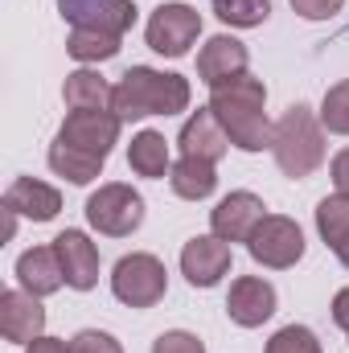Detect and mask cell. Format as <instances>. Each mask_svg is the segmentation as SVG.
I'll return each mask as SVG.
<instances>
[{
	"mask_svg": "<svg viewBox=\"0 0 349 353\" xmlns=\"http://www.w3.org/2000/svg\"><path fill=\"white\" fill-rule=\"evenodd\" d=\"M111 94H115V87H107V79L94 70L66 74V87H62V99L70 111H111Z\"/></svg>",
	"mask_w": 349,
	"mask_h": 353,
	"instance_id": "44dd1931",
	"label": "cell"
},
{
	"mask_svg": "<svg viewBox=\"0 0 349 353\" xmlns=\"http://www.w3.org/2000/svg\"><path fill=\"white\" fill-rule=\"evenodd\" d=\"M226 316L243 329H259L263 321L275 316V288L263 275H239L226 296Z\"/></svg>",
	"mask_w": 349,
	"mask_h": 353,
	"instance_id": "7c38bea8",
	"label": "cell"
},
{
	"mask_svg": "<svg viewBox=\"0 0 349 353\" xmlns=\"http://www.w3.org/2000/svg\"><path fill=\"white\" fill-rule=\"evenodd\" d=\"M226 271H230V243H222L218 234H197V239L185 243V251H181V275L193 288H214Z\"/></svg>",
	"mask_w": 349,
	"mask_h": 353,
	"instance_id": "8fae6325",
	"label": "cell"
},
{
	"mask_svg": "<svg viewBox=\"0 0 349 353\" xmlns=\"http://www.w3.org/2000/svg\"><path fill=\"white\" fill-rule=\"evenodd\" d=\"M271 152H275L279 173L292 176V181L312 176L325 165V128H321V119L312 115L308 103H292L279 115L275 136H271Z\"/></svg>",
	"mask_w": 349,
	"mask_h": 353,
	"instance_id": "3957f363",
	"label": "cell"
},
{
	"mask_svg": "<svg viewBox=\"0 0 349 353\" xmlns=\"http://www.w3.org/2000/svg\"><path fill=\"white\" fill-rule=\"evenodd\" d=\"M214 17L230 29H255L271 17V0H214Z\"/></svg>",
	"mask_w": 349,
	"mask_h": 353,
	"instance_id": "d4e9b609",
	"label": "cell"
},
{
	"mask_svg": "<svg viewBox=\"0 0 349 353\" xmlns=\"http://www.w3.org/2000/svg\"><path fill=\"white\" fill-rule=\"evenodd\" d=\"M4 210L21 214V218H33V222H50L58 218L62 210V193L46 181H33V176H17L8 189H4Z\"/></svg>",
	"mask_w": 349,
	"mask_h": 353,
	"instance_id": "e0dca14e",
	"label": "cell"
},
{
	"mask_svg": "<svg viewBox=\"0 0 349 353\" xmlns=\"http://www.w3.org/2000/svg\"><path fill=\"white\" fill-rule=\"evenodd\" d=\"M25 353H70L66 341H58V337H37V341H29Z\"/></svg>",
	"mask_w": 349,
	"mask_h": 353,
	"instance_id": "1f68e13d",
	"label": "cell"
},
{
	"mask_svg": "<svg viewBox=\"0 0 349 353\" xmlns=\"http://www.w3.org/2000/svg\"><path fill=\"white\" fill-rule=\"evenodd\" d=\"M177 144H181V157H197V161L218 165V161L226 157V148H230V136H226V128L218 123V115H214L210 107H201V111H193V115L185 119Z\"/></svg>",
	"mask_w": 349,
	"mask_h": 353,
	"instance_id": "9a60e30c",
	"label": "cell"
},
{
	"mask_svg": "<svg viewBox=\"0 0 349 353\" xmlns=\"http://www.w3.org/2000/svg\"><path fill=\"white\" fill-rule=\"evenodd\" d=\"M87 222L107 239H128L144 222V197L132 185H123V181L99 185L87 197Z\"/></svg>",
	"mask_w": 349,
	"mask_h": 353,
	"instance_id": "277c9868",
	"label": "cell"
},
{
	"mask_svg": "<svg viewBox=\"0 0 349 353\" xmlns=\"http://www.w3.org/2000/svg\"><path fill=\"white\" fill-rule=\"evenodd\" d=\"M247 251L259 267H271V271H288L304 259V230L283 218V214H267L255 234L247 239Z\"/></svg>",
	"mask_w": 349,
	"mask_h": 353,
	"instance_id": "8992f818",
	"label": "cell"
},
{
	"mask_svg": "<svg viewBox=\"0 0 349 353\" xmlns=\"http://www.w3.org/2000/svg\"><path fill=\"white\" fill-rule=\"evenodd\" d=\"M50 169L74 185H90L94 176L103 173V157H90V152H79V148H66V144H50Z\"/></svg>",
	"mask_w": 349,
	"mask_h": 353,
	"instance_id": "603a6c76",
	"label": "cell"
},
{
	"mask_svg": "<svg viewBox=\"0 0 349 353\" xmlns=\"http://www.w3.org/2000/svg\"><path fill=\"white\" fill-rule=\"evenodd\" d=\"M185 107H189V79L152 70V66H132L111 94V111L123 123L144 119V115H177Z\"/></svg>",
	"mask_w": 349,
	"mask_h": 353,
	"instance_id": "7a4b0ae2",
	"label": "cell"
},
{
	"mask_svg": "<svg viewBox=\"0 0 349 353\" xmlns=\"http://www.w3.org/2000/svg\"><path fill=\"white\" fill-rule=\"evenodd\" d=\"M197 37H201V17H197V8H189V4H181V0L161 4V8L148 17V25H144L148 50H152V54H165V58H185Z\"/></svg>",
	"mask_w": 349,
	"mask_h": 353,
	"instance_id": "52a82bcc",
	"label": "cell"
},
{
	"mask_svg": "<svg viewBox=\"0 0 349 353\" xmlns=\"http://www.w3.org/2000/svg\"><path fill=\"white\" fill-rule=\"evenodd\" d=\"M321 128L333 136H349V79L333 83L321 99Z\"/></svg>",
	"mask_w": 349,
	"mask_h": 353,
	"instance_id": "484cf974",
	"label": "cell"
},
{
	"mask_svg": "<svg viewBox=\"0 0 349 353\" xmlns=\"http://www.w3.org/2000/svg\"><path fill=\"white\" fill-rule=\"evenodd\" d=\"M58 12L74 29H103V33H128L136 25L132 0H58Z\"/></svg>",
	"mask_w": 349,
	"mask_h": 353,
	"instance_id": "9c48e42d",
	"label": "cell"
},
{
	"mask_svg": "<svg viewBox=\"0 0 349 353\" xmlns=\"http://www.w3.org/2000/svg\"><path fill=\"white\" fill-rule=\"evenodd\" d=\"M111 292L128 308H152L169 292V271H165V263L157 255H144V251L123 255L115 263V271H111Z\"/></svg>",
	"mask_w": 349,
	"mask_h": 353,
	"instance_id": "5b68a950",
	"label": "cell"
},
{
	"mask_svg": "<svg viewBox=\"0 0 349 353\" xmlns=\"http://www.w3.org/2000/svg\"><path fill=\"white\" fill-rule=\"evenodd\" d=\"M17 279L29 296H54L62 283H66V271H62V259L54 247H29L21 259H17Z\"/></svg>",
	"mask_w": 349,
	"mask_h": 353,
	"instance_id": "ac0fdd59",
	"label": "cell"
},
{
	"mask_svg": "<svg viewBox=\"0 0 349 353\" xmlns=\"http://www.w3.org/2000/svg\"><path fill=\"white\" fill-rule=\"evenodd\" d=\"M70 353H123V345L103 329H83V333H74Z\"/></svg>",
	"mask_w": 349,
	"mask_h": 353,
	"instance_id": "83f0119b",
	"label": "cell"
},
{
	"mask_svg": "<svg viewBox=\"0 0 349 353\" xmlns=\"http://www.w3.org/2000/svg\"><path fill=\"white\" fill-rule=\"evenodd\" d=\"M54 251H58L62 271H66V288L90 292L99 283V247L90 243L83 230H62L54 239Z\"/></svg>",
	"mask_w": 349,
	"mask_h": 353,
	"instance_id": "2e32d148",
	"label": "cell"
},
{
	"mask_svg": "<svg viewBox=\"0 0 349 353\" xmlns=\"http://www.w3.org/2000/svg\"><path fill=\"white\" fill-rule=\"evenodd\" d=\"M247 62H251L247 46L239 37H230V33H218L197 54V79L214 90L222 83H230V79H239V74H247Z\"/></svg>",
	"mask_w": 349,
	"mask_h": 353,
	"instance_id": "4fadbf2b",
	"label": "cell"
},
{
	"mask_svg": "<svg viewBox=\"0 0 349 353\" xmlns=\"http://www.w3.org/2000/svg\"><path fill=\"white\" fill-rule=\"evenodd\" d=\"M292 12H300L304 21H329L333 12H341L346 0H288Z\"/></svg>",
	"mask_w": 349,
	"mask_h": 353,
	"instance_id": "f546056e",
	"label": "cell"
},
{
	"mask_svg": "<svg viewBox=\"0 0 349 353\" xmlns=\"http://www.w3.org/2000/svg\"><path fill=\"white\" fill-rule=\"evenodd\" d=\"M66 54L74 62H107L119 54V33H103V29H74L66 37Z\"/></svg>",
	"mask_w": 349,
	"mask_h": 353,
	"instance_id": "cb8c5ba5",
	"label": "cell"
},
{
	"mask_svg": "<svg viewBox=\"0 0 349 353\" xmlns=\"http://www.w3.org/2000/svg\"><path fill=\"white\" fill-rule=\"evenodd\" d=\"M128 165L136 176H148V181H161L165 173H173L169 165V140L152 128H144L140 136H132V148H128Z\"/></svg>",
	"mask_w": 349,
	"mask_h": 353,
	"instance_id": "ffe728a7",
	"label": "cell"
},
{
	"mask_svg": "<svg viewBox=\"0 0 349 353\" xmlns=\"http://www.w3.org/2000/svg\"><path fill=\"white\" fill-rule=\"evenodd\" d=\"M333 321L349 333V288H341V292L333 296Z\"/></svg>",
	"mask_w": 349,
	"mask_h": 353,
	"instance_id": "d6a6232c",
	"label": "cell"
},
{
	"mask_svg": "<svg viewBox=\"0 0 349 353\" xmlns=\"http://www.w3.org/2000/svg\"><path fill=\"white\" fill-rule=\"evenodd\" d=\"M0 337L12 345H29L46 337V308L29 292H0Z\"/></svg>",
	"mask_w": 349,
	"mask_h": 353,
	"instance_id": "5bb4252c",
	"label": "cell"
},
{
	"mask_svg": "<svg viewBox=\"0 0 349 353\" xmlns=\"http://www.w3.org/2000/svg\"><path fill=\"white\" fill-rule=\"evenodd\" d=\"M152 353H206V345H201V337H193L185 329H173V333H161L152 341Z\"/></svg>",
	"mask_w": 349,
	"mask_h": 353,
	"instance_id": "f1b7e54d",
	"label": "cell"
},
{
	"mask_svg": "<svg viewBox=\"0 0 349 353\" xmlns=\"http://www.w3.org/2000/svg\"><path fill=\"white\" fill-rule=\"evenodd\" d=\"M263 353H321V341H317L312 329H304V325H288V329H279V333L267 341V350Z\"/></svg>",
	"mask_w": 349,
	"mask_h": 353,
	"instance_id": "4316f807",
	"label": "cell"
},
{
	"mask_svg": "<svg viewBox=\"0 0 349 353\" xmlns=\"http://www.w3.org/2000/svg\"><path fill=\"white\" fill-rule=\"evenodd\" d=\"M119 123L123 119L115 111H70L66 123L58 128V144L107 161L111 148H115V140H119Z\"/></svg>",
	"mask_w": 349,
	"mask_h": 353,
	"instance_id": "ba28073f",
	"label": "cell"
},
{
	"mask_svg": "<svg viewBox=\"0 0 349 353\" xmlns=\"http://www.w3.org/2000/svg\"><path fill=\"white\" fill-rule=\"evenodd\" d=\"M329 173H333V185H337V193H349V148H341V152L333 157Z\"/></svg>",
	"mask_w": 349,
	"mask_h": 353,
	"instance_id": "4dcf8cb0",
	"label": "cell"
},
{
	"mask_svg": "<svg viewBox=\"0 0 349 353\" xmlns=\"http://www.w3.org/2000/svg\"><path fill=\"white\" fill-rule=\"evenodd\" d=\"M267 87L251 74H239L230 83L210 90V111L218 115V123L226 128L230 144L243 148V152H263L271 148V136L275 128L267 123Z\"/></svg>",
	"mask_w": 349,
	"mask_h": 353,
	"instance_id": "6da1fadb",
	"label": "cell"
},
{
	"mask_svg": "<svg viewBox=\"0 0 349 353\" xmlns=\"http://www.w3.org/2000/svg\"><path fill=\"white\" fill-rule=\"evenodd\" d=\"M169 185H173L177 197L185 201H206L214 189H218V173L210 161H197V157H181L169 173Z\"/></svg>",
	"mask_w": 349,
	"mask_h": 353,
	"instance_id": "7402d4cb",
	"label": "cell"
},
{
	"mask_svg": "<svg viewBox=\"0 0 349 353\" xmlns=\"http://www.w3.org/2000/svg\"><path fill=\"white\" fill-rule=\"evenodd\" d=\"M263 218H267V214H263V201L255 193H247V189L226 193V197L210 210V226H214V234H218L222 243H247Z\"/></svg>",
	"mask_w": 349,
	"mask_h": 353,
	"instance_id": "30bf717a",
	"label": "cell"
},
{
	"mask_svg": "<svg viewBox=\"0 0 349 353\" xmlns=\"http://www.w3.org/2000/svg\"><path fill=\"white\" fill-rule=\"evenodd\" d=\"M317 230L325 247L349 267V193H333L317 205Z\"/></svg>",
	"mask_w": 349,
	"mask_h": 353,
	"instance_id": "d6986e66",
	"label": "cell"
}]
</instances>
